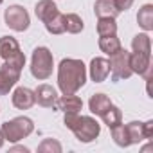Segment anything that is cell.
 I'll return each instance as SVG.
<instances>
[{
	"instance_id": "6da1fadb",
	"label": "cell",
	"mask_w": 153,
	"mask_h": 153,
	"mask_svg": "<svg viewBox=\"0 0 153 153\" xmlns=\"http://www.w3.org/2000/svg\"><path fill=\"white\" fill-rule=\"evenodd\" d=\"M87 83V65L76 58H63L58 65V87L61 94H76Z\"/></svg>"
},
{
	"instance_id": "7a4b0ae2",
	"label": "cell",
	"mask_w": 153,
	"mask_h": 153,
	"mask_svg": "<svg viewBox=\"0 0 153 153\" xmlns=\"http://www.w3.org/2000/svg\"><path fill=\"white\" fill-rule=\"evenodd\" d=\"M63 123L70 131H74L76 139L79 142H85V144L94 142L101 133V124L90 115H79V112L65 114Z\"/></svg>"
},
{
	"instance_id": "3957f363",
	"label": "cell",
	"mask_w": 153,
	"mask_h": 153,
	"mask_svg": "<svg viewBox=\"0 0 153 153\" xmlns=\"http://www.w3.org/2000/svg\"><path fill=\"white\" fill-rule=\"evenodd\" d=\"M52 67H54L52 52L47 47H36L33 51V58H31V74L38 81H45L51 78Z\"/></svg>"
},
{
	"instance_id": "277c9868",
	"label": "cell",
	"mask_w": 153,
	"mask_h": 153,
	"mask_svg": "<svg viewBox=\"0 0 153 153\" xmlns=\"http://www.w3.org/2000/svg\"><path fill=\"white\" fill-rule=\"evenodd\" d=\"M2 133H4V139L9 140V142H18L25 137H29L33 131H34V123L33 119L25 117V115H20V117H15L11 121H6L2 124Z\"/></svg>"
},
{
	"instance_id": "5b68a950",
	"label": "cell",
	"mask_w": 153,
	"mask_h": 153,
	"mask_svg": "<svg viewBox=\"0 0 153 153\" xmlns=\"http://www.w3.org/2000/svg\"><path fill=\"white\" fill-rule=\"evenodd\" d=\"M110 63V72H112V81H121L131 78V68H130V52L126 49H119L114 52L108 59Z\"/></svg>"
},
{
	"instance_id": "8992f818",
	"label": "cell",
	"mask_w": 153,
	"mask_h": 153,
	"mask_svg": "<svg viewBox=\"0 0 153 153\" xmlns=\"http://www.w3.org/2000/svg\"><path fill=\"white\" fill-rule=\"evenodd\" d=\"M4 20H6V25L16 33H24L31 25V18H29L27 9L24 6H18V4H13L4 11Z\"/></svg>"
},
{
	"instance_id": "52a82bcc",
	"label": "cell",
	"mask_w": 153,
	"mask_h": 153,
	"mask_svg": "<svg viewBox=\"0 0 153 153\" xmlns=\"http://www.w3.org/2000/svg\"><path fill=\"white\" fill-rule=\"evenodd\" d=\"M130 68L133 74H139L148 81L151 79V54L131 52L130 54Z\"/></svg>"
},
{
	"instance_id": "ba28073f",
	"label": "cell",
	"mask_w": 153,
	"mask_h": 153,
	"mask_svg": "<svg viewBox=\"0 0 153 153\" xmlns=\"http://www.w3.org/2000/svg\"><path fill=\"white\" fill-rule=\"evenodd\" d=\"M20 74L22 70H16L6 63L0 67V96L9 94V90L20 81Z\"/></svg>"
},
{
	"instance_id": "9c48e42d",
	"label": "cell",
	"mask_w": 153,
	"mask_h": 153,
	"mask_svg": "<svg viewBox=\"0 0 153 153\" xmlns=\"http://www.w3.org/2000/svg\"><path fill=\"white\" fill-rule=\"evenodd\" d=\"M88 74H90V79L94 83H103L106 81V78L110 76V63L106 58H94L90 61V67H88Z\"/></svg>"
},
{
	"instance_id": "30bf717a",
	"label": "cell",
	"mask_w": 153,
	"mask_h": 153,
	"mask_svg": "<svg viewBox=\"0 0 153 153\" xmlns=\"http://www.w3.org/2000/svg\"><path fill=\"white\" fill-rule=\"evenodd\" d=\"M11 101H13L15 108H18V110H29L36 103L34 90H31L27 87H18V88H15V92L11 96Z\"/></svg>"
},
{
	"instance_id": "8fae6325",
	"label": "cell",
	"mask_w": 153,
	"mask_h": 153,
	"mask_svg": "<svg viewBox=\"0 0 153 153\" xmlns=\"http://www.w3.org/2000/svg\"><path fill=\"white\" fill-rule=\"evenodd\" d=\"M34 99L43 108H54L56 99H58V92L54 87L43 83V85H38V88L34 90Z\"/></svg>"
},
{
	"instance_id": "7c38bea8",
	"label": "cell",
	"mask_w": 153,
	"mask_h": 153,
	"mask_svg": "<svg viewBox=\"0 0 153 153\" xmlns=\"http://www.w3.org/2000/svg\"><path fill=\"white\" fill-rule=\"evenodd\" d=\"M54 108H56V110H61L63 114L79 112V110L83 108V101H81V97H78L76 94H63L61 97L56 99Z\"/></svg>"
},
{
	"instance_id": "4fadbf2b",
	"label": "cell",
	"mask_w": 153,
	"mask_h": 153,
	"mask_svg": "<svg viewBox=\"0 0 153 153\" xmlns=\"http://www.w3.org/2000/svg\"><path fill=\"white\" fill-rule=\"evenodd\" d=\"M94 13L97 18H117L121 15L114 0H96Z\"/></svg>"
},
{
	"instance_id": "5bb4252c",
	"label": "cell",
	"mask_w": 153,
	"mask_h": 153,
	"mask_svg": "<svg viewBox=\"0 0 153 153\" xmlns=\"http://www.w3.org/2000/svg\"><path fill=\"white\" fill-rule=\"evenodd\" d=\"M34 13H36L38 20H42L45 24L51 18H54L59 11H58V7L54 4V0H40V2L36 4V7H34Z\"/></svg>"
},
{
	"instance_id": "9a60e30c",
	"label": "cell",
	"mask_w": 153,
	"mask_h": 153,
	"mask_svg": "<svg viewBox=\"0 0 153 153\" xmlns=\"http://www.w3.org/2000/svg\"><path fill=\"white\" fill-rule=\"evenodd\" d=\"M110 105H112V101H110V97L105 96V94H94V96L90 97V101H88L90 112H92L94 115H99V117L110 108Z\"/></svg>"
},
{
	"instance_id": "2e32d148",
	"label": "cell",
	"mask_w": 153,
	"mask_h": 153,
	"mask_svg": "<svg viewBox=\"0 0 153 153\" xmlns=\"http://www.w3.org/2000/svg\"><path fill=\"white\" fill-rule=\"evenodd\" d=\"M16 52H20V43L16 42V38H13V36H2L0 38V58L9 59Z\"/></svg>"
},
{
	"instance_id": "e0dca14e",
	"label": "cell",
	"mask_w": 153,
	"mask_h": 153,
	"mask_svg": "<svg viewBox=\"0 0 153 153\" xmlns=\"http://www.w3.org/2000/svg\"><path fill=\"white\" fill-rule=\"evenodd\" d=\"M137 24L146 33H149L153 29V6L151 4H144L139 9V13H137Z\"/></svg>"
},
{
	"instance_id": "ac0fdd59",
	"label": "cell",
	"mask_w": 153,
	"mask_h": 153,
	"mask_svg": "<svg viewBox=\"0 0 153 153\" xmlns=\"http://www.w3.org/2000/svg\"><path fill=\"white\" fill-rule=\"evenodd\" d=\"M126 126V131H128V137H130V142L131 144H140L142 140H146V135H144V126L140 121H131Z\"/></svg>"
},
{
	"instance_id": "d6986e66",
	"label": "cell",
	"mask_w": 153,
	"mask_h": 153,
	"mask_svg": "<svg viewBox=\"0 0 153 153\" xmlns=\"http://www.w3.org/2000/svg\"><path fill=\"white\" fill-rule=\"evenodd\" d=\"M121 47H123V45H121V40L117 38V34H114V36H99V49H101L105 54L112 56V54L117 52Z\"/></svg>"
},
{
	"instance_id": "ffe728a7",
	"label": "cell",
	"mask_w": 153,
	"mask_h": 153,
	"mask_svg": "<svg viewBox=\"0 0 153 153\" xmlns=\"http://www.w3.org/2000/svg\"><path fill=\"white\" fill-rule=\"evenodd\" d=\"M83 29H85V24H83V20H81L79 15H76V13L65 15V31L67 33H70V34H79Z\"/></svg>"
},
{
	"instance_id": "44dd1931",
	"label": "cell",
	"mask_w": 153,
	"mask_h": 153,
	"mask_svg": "<svg viewBox=\"0 0 153 153\" xmlns=\"http://www.w3.org/2000/svg\"><path fill=\"white\" fill-rule=\"evenodd\" d=\"M131 49H133V52L151 54V40H149L148 33H140V34L133 36V40H131Z\"/></svg>"
},
{
	"instance_id": "7402d4cb",
	"label": "cell",
	"mask_w": 153,
	"mask_h": 153,
	"mask_svg": "<svg viewBox=\"0 0 153 153\" xmlns=\"http://www.w3.org/2000/svg\"><path fill=\"white\" fill-rule=\"evenodd\" d=\"M110 133H112V139H114V142H115L117 146H121V148L131 146L130 137H128V131H126V126H124L123 123L117 124V126H114V128H110Z\"/></svg>"
},
{
	"instance_id": "603a6c76",
	"label": "cell",
	"mask_w": 153,
	"mask_h": 153,
	"mask_svg": "<svg viewBox=\"0 0 153 153\" xmlns=\"http://www.w3.org/2000/svg\"><path fill=\"white\" fill-rule=\"evenodd\" d=\"M101 117H103V123H105L108 128H114V126H117V124L123 123V112H121L115 105H110V108H108Z\"/></svg>"
},
{
	"instance_id": "cb8c5ba5",
	"label": "cell",
	"mask_w": 153,
	"mask_h": 153,
	"mask_svg": "<svg viewBox=\"0 0 153 153\" xmlns=\"http://www.w3.org/2000/svg\"><path fill=\"white\" fill-rule=\"evenodd\" d=\"M97 34L99 36H114V34H117L115 18H99L97 20Z\"/></svg>"
},
{
	"instance_id": "d4e9b609",
	"label": "cell",
	"mask_w": 153,
	"mask_h": 153,
	"mask_svg": "<svg viewBox=\"0 0 153 153\" xmlns=\"http://www.w3.org/2000/svg\"><path fill=\"white\" fill-rule=\"evenodd\" d=\"M45 29L51 34H63L65 33V15L58 13L54 18H51L49 22H45Z\"/></svg>"
},
{
	"instance_id": "484cf974",
	"label": "cell",
	"mask_w": 153,
	"mask_h": 153,
	"mask_svg": "<svg viewBox=\"0 0 153 153\" xmlns=\"http://www.w3.org/2000/svg\"><path fill=\"white\" fill-rule=\"evenodd\" d=\"M61 144L56 139H43L38 146V153H61Z\"/></svg>"
},
{
	"instance_id": "4316f807",
	"label": "cell",
	"mask_w": 153,
	"mask_h": 153,
	"mask_svg": "<svg viewBox=\"0 0 153 153\" xmlns=\"http://www.w3.org/2000/svg\"><path fill=\"white\" fill-rule=\"evenodd\" d=\"M115 2V6H117V9L123 13V11H128L131 6H133V0H114Z\"/></svg>"
},
{
	"instance_id": "83f0119b",
	"label": "cell",
	"mask_w": 153,
	"mask_h": 153,
	"mask_svg": "<svg viewBox=\"0 0 153 153\" xmlns=\"http://www.w3.org/2000/svg\"><path fill=\"white\" fill-rule=\"evenodd\" d=\"M142 126H144V135H146V139H151V137H153V121H146V123H142Z\"/></svg>"
},
{
	"instance_id": "f1b7e54d",
	"label": "cell",
	"mask_w": 153,
	"mask_h": 153,
	"mask_svg": "<svg viewBox=\"0 0 153 153\" xmlns=\"http://www.w3.org/2000/svg\"><path fill=\"white\" fill-rule=\"evenodd\" d=\"M9 151H11V153H15V151H24V153H29V148H25V146H13Z\"/></svg>"
},
{
	"instance_id": "f546056e",
	"label": "cell",
	"mask_w": 153,
	"mask_h": 153,
	"mask_svg": "<svg viewBox=\"0 0 153 153\" xmlns=\"http://www.w3.org/2000/svg\"><path fill=\"white\" fill-rule=\"evenodd\" d=\"M4 142H6V139H4V133H2V130H0V148L4 146Z\"/></svg>"
},
{
	"instance_id": "4dcf8cb0",
	"label": "cell",
	"mask_w": 153,
	"mask_h": 153,
	"mask_svg": "<svg viewBox=\"0 0 153 153\" xmlns=\"http://www.w3.org/2000/svg\"><path fill=\"white\" fill-rule=\"evenodd\" d=\"M2 2H4V0H0V4H2Z\"/></svg>"
}]
</instances>
